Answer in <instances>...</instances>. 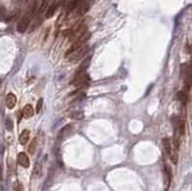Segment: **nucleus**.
Segmentation results:
<instances>
[{
  "mask_svg": "<svg viewBox=\"0 0 192 191\" xmlns=\"http://www.w3.org/2000/svg\"><path fill=\"white\" fill-rule=\"evenodd\" d=\"M22 185L19 183V181H15L14 185V191H22Z\"/></svg>",
  "mask_w": 192,
  "mask_h": 191,
  "instance_id": "nucleus-20",
  "label": "nucleus"
},
{
  "mask_svg": "<svg viewBox=\"0 0 192 191\" xmlns=\"http://www.w3.org/2000/svg\"><path fill=\"white\" fill-rule=\"evenodd\" d=\"M71 118H73V119H77V120H80V119H82L83 118V112L82 111H74V112H72V114L69 115Z\"/></svg>",
  "mask_w": 192,
  "mask_h": 191,
  "instance_id": "nucleus-16",
  "label": "nucleus"
},
{
  "mask_svg": "<svg viewBox=\"0 0 192 191\" xmlns=\"http://www.w3.org/2000/svg\"><path fill=\"white\" fill-rule=\"evenodd\" d=\"M89 47L86 46V44L82 47H79L75 50H72L70 52H66L65 54V58L69 60V62L72 63H76L79 60H81L82 58H84V56L88 53Z\"/></svg>",
  "mask_w": 192,
  "mask_h": 191,
  "instance_id": "nucleus-1",
  "label": "nucleus"
},
{
  "mask_svg": "<svg viewBox=\"0 0 192 191\" xmlns=\"http://www.w3.org/2000/svg\"><path fill=\"white\" fill-rule=\"evenodd\" d=\"M172 123L175 127V131L178 132L179 135H184L186 134V123L180 116L174 115L172 116Z\"/></svg>",
  "mask_w": 192,
  "mask_h": 191,
  "instance_id": "nucleus-5",
  "label": "nucleus"
},
{
  "mask_svg": "<svg viewBox=\"0 0 192 191\" xmlns=\"http://www.w3.org/2000/svg\"><path fill=\"white\" fill-rule=\"evenodd\" d=\"M165 172H166V175H167V179H168V183H171V178H172V171H171V168L169 166H165Z\"/></svg>",
  "mask_w": 192,
  "mask_h": 191,
  "instance_id": "nucleus-18",
  "label": "nucleus"
},
{
  "mask_svg": "<svg viewBox=\"0 0 192 191\" xmlns=\"http://www.w3.org/2000/svg\"><path fill=\"white\" fill-rule=\"evenodd\" d=\"M5 15H6V9L3 6H0V20L4 19Z\"/></svg>",
  "mask_w": 192,
  "mask_h": 191,
  "instance_id": "nucleus-21",
  "label": "nucleus"
},
{
  "mask_svg": "<svg viewBox=\"0 0 192 191\" xmlns=\"http://www.w3.org/2000/svg\"><path fill=\"white\" fill-rule=\"evenodd\" d=\"M30 138V131L29 130H24L22 131V133L19 135V142L21 145H25L27 144V142L29 141Z\"/></svg>",
  "mask_w": 192,
  "mask_h": 191,
  "instance_id": "nucleus-11",
  "label": "nucleus"
},
{
  "mask_svg": "<svg viewBox=\"0 0 192 191\" xmlns=\"http://www.w3.org/2000/svg\"><path fill=\"white\" fill-rule=\"evenodd\" d=\"M22 115L25 118H30L34 115V109H33L32 105L27 104L26 106H24V108L22 110Z\"/></svg>",
  "mask_w": 192,
  "mask_h": 191,
  "instance_id": "nucleus-10",
  "label": "nucleus"
},
{
  "mask_svg": "<svg viewBox=\"0 0 192 191\" xmlns=\"http://www.w3.org/2000/svg\"><path fill=\"white\" fill-rule=\"evenodd\" d=\"M36 147H37V138H34V139L32 140V142H31V144L28 147V152H29V154L34 155L35 151H36Z\"/></svg>",
  "mask_w": 192,
  "mask_h": 191,
  "instance_id": "nucleus-14",
  "label": "nucleus"
},
{
  "mask_svg": "<svg viewBox=\"0 0 192 191\" xmlns=\"http://www.w3.org/2000/svg\"><path fill=\"white\" fill-rule=\"evenodd\" d=\"M31 23V14H28L26 15L25 16H23L22 19L19 20V24H17V31H19V33H24L26 32V30H27L29 28V25Z\"/></svg>",
  "mask_w": 192,
  "mask_h": 191,
  "instance_id": "nucleus-6",
  "label": "nucleus"
},
{
  "mask_svg": "<svg viewBox=\"0 0 192 191\" xmlns=\"http://www.w3.org/2000/svg\"><path fill=\"white\" fill-rule=\"evenodd\" d=\"M86 32H88V24L85 23V22L78 24L76 27L70 32V34L68 35V41L73 42L74 40H76L77 39H79L81 36H83V35Z\"/></svg>",
  "mask_w": 192,
  "mask_h": 191,
  "instance_id": "nucleus-2",
  "label": "nucleus"
},
{
  "mask_svg": "<svg viewBox=\"0 0 192 191\" xmlns=\"http://www.w3.org/2000/svg\"><path fill=\"white\" fill-rule=\"evenodd\" d=\"M16 96L14 94V93H9L7 96H6V106L8 109H14L15 106V104H16Z\"/></svg>",
  "mask_w": 192,
  "mask_h": 191,
  "instance_id": "nucleus-8",
  "label": "nucleus"
},
{
  "mask_svg": "<svg viewBox=\"0 0 192 191\" xmlns=\"http://www.w3.org/2000/svg\"><path fill=\"white\" fill-rule=\"evenodd\" d=\"M42 104H43V99L40 98L39 99L38 103H37V108H36V111H37V114H40L41 109H42Z\"/></svg>",
  "mask_w": 192,
  "mask_h": 191,
  "instance_id": "nucleus-19",
  "label": "nucleus"
},
{
  "mask_svg": "<svg viewBox=\"0 0 192 191\" xmlns=\"http://www.w3.org/2000/svg\"><path fill=\"white\" fill-rule=\"evenodd\" d=\"M6 128L8 131H13V129H14V122H13V120L11 118H7L6 119Z\"/></svg>",
  "mask_w": 192,
  "mask_h": 191,
  "instance_id": "nucleus-17",
  "label": "nucleus"
},
{
  "mask_svg": "<svg viewBox=\"0 0 192 191\" xmlns=\"http://www.w3.org/2000/svg\"><path fill=\"white\" fill-rule=\"evenodd\" d=\"M177 100H179L182 105H186L187 102V94L185 91H178L176 94Z\"/></svg>",
  "mask_w": 192,
  "mask_h": 191,
  "instance_id": "nucleus-13",
  "label": "nucleus"
},
{
  "mask_svg": "<svg viewBox=\"0 0 192 191\" xmlns=\"http://www.w3.org/2000/svg\"><path fill=\"white\" fill-rule=\"evenodd\" d=\"M17 162L23 168H28L30 166V160L28 158V156L24 152L19 153V156H17Z\"/></svg>",
  "mask_w": 192,
  "mask_h": 191,
  "instance_id": "nucleus-7",
  "label": "nucleus"
},
{
  "mask_svg": "<svg viewBox=\"0 0 192 191\" xmlns=\"http://www.w3.org/2000/svg\"><path fill=\"white\" fill-rule=\"evenodd\" d=\"M90 36H91V34L90 32L85 33L83 36H81L79 39H77L76 40H74L73 42H71V46L69 47V49L67 50V52H70L72 50H75L77 48L84 46L86 43L89 41V39H90Z\"/></svg>",
  "mask_w": 192,
  "mask_h": 191,
  "instance_id": "nucleus-3",
  "label": "nucleus"
},
{
  "mask_svg": "<svg viewBox=\"0 0 192 191\" xmlns=\"http://www.w3.org/2000/svg\"><path fill=\"white\" fill-rule=\"evenodd\" d=\"M58 7H59V3L58 2H53L48 7L47 11H46V14H45L46 19H51L52 16H54L55 13L58 10Z\"/></svg>",
  "mask_w": 192,
  "mask_h": 191,
  "instance_id": "nucleus-9",
  "label": "nucleus"
},
{
  "mask_svg": "<svg viewBox=\"0 0 192 191\" xmlns=\"http://www.w3.org/2000/svg\"><path fill=\"white\" fill-rule=\"evenodd\" d=\"M0 181H2V168L0 167Z\"/></svg>",
  "mask_w": 192,
  "mask_h": 191,
  "instance_id": "nucleus-22",
  "label": "nucleus"
},
{
  "mask_svg": "<svg viewBox=\"0 0 192 191\" xmlns=\"http://www.w3.org/2000/svg\"><path fill=\"white\" fill-rule=\"evenodd\" d=\"M90 58H88L86 59V60H85V62L80 65L79 69L77 70V72H81V71H86V68H88L89 64H90Z\"/></svg>",
  "mask_w": 192,
  "mask_h": 191,
  "instance_id": "nucleus-15",
  "label": "nucleus"
},
{
  "mask_svg": "<svg viewBox=\"0 0 192 191\" xmlns=\"http://www.w3.org/2000/svg\"><path fill=\"white\" fill-rule=\"evenodd\" d=\"M162 144H163V147H164V150L166 152V154L168 156L171 155L172 153V147H171V142H170V139L168 137H164L162 139Z\"/></svg>",
  "mask_w": 192,
  "mask_h": 191,
  "instance_id": "nucleus-12",
  "label": "nucleus"
},
{
  "mask_svg": "<svg viewBox=\"0 0 192 191\" xmlns=\"http://www.w3.org/2000/svg\"><path fill=\"white\" fill-rule=\"evenodd\" d=\"M90 78L89 75L86 74V71H81V72H76L75 77L73 78V80L71 82V85H75V86H83L85 85L86 83L89 82Z\"/></svg>",
  "mask_w": 192,
  "mask_h": 191,
  "instance_id": "nucleus-4",
  "label": "nucleus"
}]
</instances>
